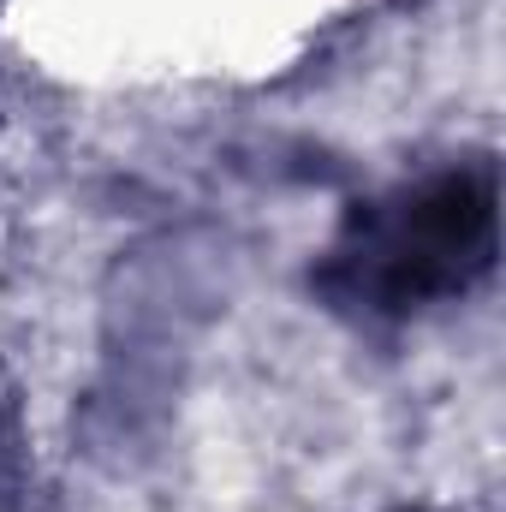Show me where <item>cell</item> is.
Masks as SVG:
<instances>
[{
    "label": "cell",
    "mask_w": 506,
    "mask_h": 512,
    "mask_svg": "<svg viewBox=\"0 0 506 512\" xmlns=\"http://www.w3.org/2000/svg\"><path fill=\"white\" fill-rule=\"evenodd\" d=\"M495 262V167H453L405 191L393 209H364L352 245L334 251L322 286L376 310H417L465 292Z\"/></svg>",
    "instance_id": "6da1fadb"
}]
</instances>
